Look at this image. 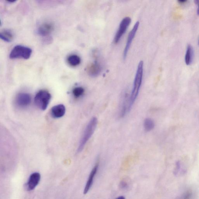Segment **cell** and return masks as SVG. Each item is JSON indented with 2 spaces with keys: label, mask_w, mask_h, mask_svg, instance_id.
<instances>
[{
  "label": "cell",
  "mask_w": 199,
  "mask_h": 199,
  "mask_svg": "<svg viewBox=\"0 0 199 199\" xmlns=\"http://www.w3.org/2000/svg\"><path fill=\"white\" fill-rule=\"evenodd\" d=\"M180 3H184L187 1V0H177Z\"/></svg>",
  "instance_id": "cell-19"
},
{
  "label": "cell",
  "mask_w": 199,
  "mask_h": 199,
  "mask_svg": "<svg viewBox=\"0 0 199 199\" xmlns=\"http://www.w3.org/2000/svg\"><path fill=\"white\" fill-rule=\"evenodd\" d=\"M118 199H125V197H124L123 196H120V197H119Z\"/></svg>",
  "instance_id": "cell-23"
},
{
  "label": "cell",
  "mask_w": 199,
  "mask_h": 199,
  "mask_svg": "<svg viewBox=\"0 0 199 199\" xmlns=\"http://www.w3.org/2000/svg\"><path fill=\"white\" fill-rule=\"evenodd\" d=\"M84 89L83 87H78L74 89L72 91L73 95L76 98H79L83 95Z\"/></svg>",
  "instance_id": "cell-17"
},
{
  "label": "cell",
  "mask_w": 199,
  "mask_h": 199,
  "mask_svg": "<svg viewBox=\"0 0 199 199\" xmlns=\"http://www.w3.org/2000/svg\"><path fill=\"white\" fill-rule=\"evenodd\" d=\"M131 22V19L129 17L125 18L123 19L120 25L118 31L116 33L114 39V43L117 44L121 39L122 36L125 33L126 30Z\"/></svg>",
  "instance_id": "cell-5"
},
{
  "label": "cell",
  "mask_w": 199,
  "mask_h": 199,
  "mask_svg": "<svg viewBox=\"0 0 199 199\" xmlns=\"http://www.w3.org/2000/svg\"><path fill=\"white\" fill-rule=\"evenodd\" d=\"M54 26L51 23H45L42 24L37 30V33L42 36H47L53 31Z\"/></svg>",
  "instance_id": "cell-11"
},
{
  "label": "cell",
  "mask_w": 199,
  "mask_h": 199,
  "mask_svg": "<svg viewBox=\"0 0 199 199\" xmlns=\"http://www.w3.org/2000/svg\"><path fill=\"white\" fill-rule=\"evenodd\" d=\"M41 176L38 172L33 173L30 176L28 182L25 184L27 191H31L34 190L40 182Z\"/></svg>",
  "instance_id": "cell-8"
},
{
  "label": "cell",
  "mask_w": 199,
  "mask_h": 199,
  "mask_svg": "<svg viewBox=\"0 0 199 199\" xmlns=\"http://www.w3.org/2000/svg\"><path fill=\"white\" fill-rule=\"evenodd\" d=\"M101 71V66L96 60L87 67V73L92 77H96L99 76Z\"/></svg>",
  "instance_id": "cell-9"
},
{
  "label": "cell",
  "mask_w": 199,
  "mask_h": 199,
  "mask_svg": "<svg viewBox=\"0 0 199 199\" xmlns=\"http://www.w3.org/2000/svg\"><path fill=\"white\" fill-rule=\"evenodd\" d=\"M120 187L122 189L126 190L128 189L129 188V185H128L127 182L124 181H122L120 183Z\"/></svg>",
  "instance_id": "cell-18"
},
{
  "label": "cell",
  "mask_w": 199,
  "mask_h": 199,
  "mask_svg": "<svg viewBox=\"0 0 199 199\" xmlns=\"http://www.w3.org/2000/svg\"><path fill=\"white\" fill-rule=\"evenodd\" d=\"M139 25V22L138 21V22L136 23L133 28L131 30L129 36H128L127 42H126L125 47L123 52V58L124 59H126V57H127L129 50L130 48L133 40L134 37H135L137 31H138Z\"/></svg>",
  "instance_id": "cell-6"
},
{
  "label": "cell",
  "mask_w": 199,
  "mask_h": 199,
  "mask_svg": "<svg viewBox=\"0 0 199 199\" xmlns=\"http://www.w3.org/2000/svg\"><path fill=\"white\" fill-rule=\"evenodd\" d=\"M51 99V95L46 90H41L36 94L34 98L36 105L40 109L44 111L47 108Z\"/></svg>",
  "instance_id": "cell-4"
},
{
  "label": "cell",
  "mask_w": 199,
  "mask_h": 199,
  "mask_svg": "<svg viewBox=\"0 0 199 199\" xmlns=\"http://www.w3.org/2000/svg\"><path fill=\"white\" fill-rule=\"evenodd\" d=\"M66 108L63 104H58L53 107L51 109V114L54 118H60L65 114Z\"/></svg>",
  "instance_id": "cell-10"
},
{
  "label": "cell",
  "mask_w": 199,
  "mask_h": 199,
  "mask_svg": "<svg viewBox=\"0 0 199 199\" xmlns=\"http://www.w3.org/2000/svg\"><path fill=\"white\" fill-rule=\"evenodd\" d=\"M143 72H144V62L141 61L138 64L136 73L134 79L133 88L129 101V110L130 111L133 105L138 97V95L142 84Z\"/></svg>",
  "instance_id": "cell-1"
},
{
  "label": "cell",
  "mask_w": 199,
  "mask_h": 199,
  "mask_svg": "<svg viewBox=\"0 0 199 199\" xmlns=\"http://www.w3.org/2000/svg\"><path fill=\"white\" fill-rule=\"evenodd\" d=\"M98 168H99V164H96L95 166L93 167L92 170H91V173H90L89 177H88V180H87V183L85 185L84 190V194H86L88 193L92 185L93 180H94L95 176L97 173Z\"/></svg>",
  "instance_id": "cell-12"
},
{
  "label": "cell",
  "mask_w": 199,
  "mask_h": 199,
  "mask_svg": "<svg viewBox=\"0 0 199 199\" xmlns=\"http://www.w3.org/2000/svg\"><path fill=\"white\" fill-rule=\"evenodd\" d=\"M97 119L95 117L91 118L89 122L80 141L79 147L77 149L78 153L82 151L85 145L93 135L97 126Z\"/></svg>",
  "instance_id": "cell-2"
},
{
  "label": "cell",
  "mask_w": 199,
  "mask_h": 199,
  "mask_svg": "<svg viewBox=\"0 0 199 199\" xmlns=\"http://www.w3.org/2000/svg\"><path fill=\"white\" fill-rule=\"evenodd\" d=\"M31 102V97L28 93H19L16 96L15 103L20 108L28 107Z\"/></svg>",
  "instance_id": "cell-7"
},
{
  "label": "cell",
  "mask_w": 199,
  "mask_h": 199,
  "mask_svg": "<svg viewBox=\"0 0 199 199\" xmlns=\"http://www.w3.org/2000/svg\"><path fill=\"white\" fill-rule=\"evenodd\" d=\"M67 60L68 64L73 67L79 65L81 62L80 57L76 55H72L69 56L67 58Z\"/></svg>",
  "instance_id": "cell-15"
},
{
  "label": "cell",
  "mask_w": 199,
  "mask_h": 199,
  "mask_svg": "<svg viewBox=\"0 0 199 199\" xmlns=\"http://www.w3.org/2000/svg\"></svg>",
  "instance_id": "cell-24"
},
{
  "label": "cell",
  "mask_w": 199,
  "mask_h": 199,
  "mask_svg": "<svg viewBox=\"0 0 199 199\" xmlns=\"http://www.w3.org/2000/svg\"><path fill=\"white\" fill-rule=\"evenodd\" d=\"M144 128L146 132H148L154 129L155 124L154 121L150 118H146L144 121Z\"/></svg>",
  "instance_id": "cell-16"
},
{
  "label": "cell",
  "mask_w": 199,
  "mask_h": 199,
  "mask_svg": "<svg viewBox=\"0 0 199 199\" xmlns=\"http://www.w3.org/2000/svg\"><path fill=\"white\" fill-rule=\"evenodd\" d=\"M198 7H197V15H198L199 16V2L198 4Z\"/></svg>",
  "instance_id": "cell-22"
},
{
  "label": "cell",
  "mask_w": 199,
  "mask_h": 199,
  "mask_svg": "<svg viewBox=\"0 0 199 199\" xmlns=\"http://www.w3.org/2000/svg\"><path fill=\"white\" fill-rule=\"evenodd\" d=\"M194 50L191 45H188L185 53V61L187 65L189 66L192 64L193 60Z\"/></svg>",
  "instance_id": "cell-13"
},
{
  "label": "cell",
  "mask_w": 199,
  "mask_h": 199,
  "mask_svg": "<svg viewBox=\"0 0 199 199\" xmlns=\"http://www.w3.org/2000/svg\"><path fill=\"white\" fill-rule=\"evenodd\" d=\"M0 38L4 41L9 43L13 40L14 35L11 30L4 29L0 33Z\"/></svg>",
  "instance_id": "cell-14"
},
{
  "label": "cell",
  "mask_w": 199,
  "mask_h": 199,
  "mask_svg": "<svg viewBox=\"0 0 199 199\" xmlns=\"http://www.w3.org/2000/svg\"><path fill=\"white\" fill-rule=\"evenodd\" d=\"M194 3H195V4H197V5H198V4L199 2V0H194Z\"/></svg>",
  "instance_id": "cell-21"
},
{
  "label": "cell",
  "mask_w": 199,
  "mask_h": 199,
  "mask_svg": "<svg viewBox=\"0 0 199 199\" xmlns=\"http://www.w3.org/2000/svg\"><path fill=\"white\" fill-rule=\"evenodd\" d=\"M32 54V50L28 47L17 45L13 48L11 52L10 57L12 59L22 58L28 59Z\"/></svg>",
  "instance_id": "cell-3"
},
{
  "label": "cell",
  "mask_w": 199,
  "mask_h": 199,
  "mask_svg": "<svg viewBox=\"0 0 199 199\" xmlns=\"http://www.w3.org/2000/svg\"><path fill=\"white\" fill-rule=\"evenodd\" d=\"M7 1L10 2H15L16 0H6Z\"/></svg>",
  "instance_id": "cell-20"
}]
</instances>
